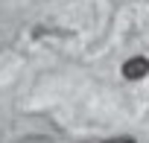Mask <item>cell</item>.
Here are the masks:
<instances>
[{"instance_id":"1","label":"cell","mask_w":149,"mask_h":143,"mask_svg":"<svg viewBox=\"0 0 149 143\" xmlns=\"http://www.w3.org/2000/svg\"><path fill=\"white\" fill-rule=\"evenodd\" d=\"M123 76H126L129 82L146 79V76H149V58H146V56H132V58H126V61H123Z\"/></svg>"},{"instance_id":"2","label":"cell","mask_w":149,"mask_h":143,"mask_svg":"<svg viewBox=\"0 0 149 143\" xmlns=\"http://www.w3.org/2000/svg\"><path fill=\"white\" fill-rule=\"evenodd\" d=\"M105 143H134L132 137H114V140H105Z\"/></svg>"}]
</instances>
